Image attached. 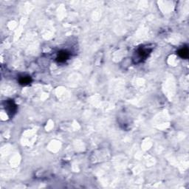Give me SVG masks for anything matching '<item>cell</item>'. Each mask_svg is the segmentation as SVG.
Listing matches in <instances>:
<instances>
[{"mask_svg": "<svg viewBox=\"0 0 189 189\" xmlns=\"http://www.w3.org/2000/svg\"><path fill=\"white\" fill-rule=\"evenodd\" d=\"M152 50V48L149 47V46L146 47H141L137 50L135 53V58H134L133 61L135 63H139L141 62L142 61L146 59L147 58L149 55Z\"/></svg>", "mask_w": 189, "mask_h": 189, "instance_id": "cell-1", "label": "cell"}, {"mask_svg": "<svg viewBox=\"0 0 189 189\" xmlns=\"http://www.w3.org/2000/svg\"><path fill=\"white\" fill-rule=\"evenodd\" d=\"M5 109L8 111V114L10 115V116H13V114H15L16 112V106L12 100L5 101Z\"/></svg>", "mask_w": 189, "mask_h": 189, "instance_id": "cell-2", "label": "cell"}, {"mask_svg": "<svg viewBox=\"0 0 189 189\" xmlns=\"http://www.w3.org/2000/svg\"><path fill=\"white\" fill-rule=\"evenodd\" d=\"M68 58H69V53H67L66 51H61L60 53H58L56 59L59 62H64L68 59Z\"/></svg>", "mask_w": 189, "mask_h": 189, "instance_id": "cell-3", "label": "cell"}, {"mask_svg": "<svg viewBox=\"0 0 189 189\" xmlns=\"http://www.w3.org/2000/svg\"><path fill=\"white\" fill-rule=\"evenodd\" d=\"M178 55H179L181 58H187L188 57V49L187 47H183V48L180 49L178 51Z\"/></svg>", "mask_w": 189, "mask_h": 189, "instance_id": "cell-4", "label": "cell"}, {"mask_svg": "<svg viewBox=\"0 0 189 189\" xmlns=\"http://www.w3.org/2000/svg\"><path fill=\"white\" fill-rule=\"evenodd\" d=\"M31 81V79L29 76H22L19 79V83L22 85L29 84Z\"/></svg>", "mask_w": 189, "mask_h": 189, "instance_id": "cell-5", "label": "cell"}]
</instances>
